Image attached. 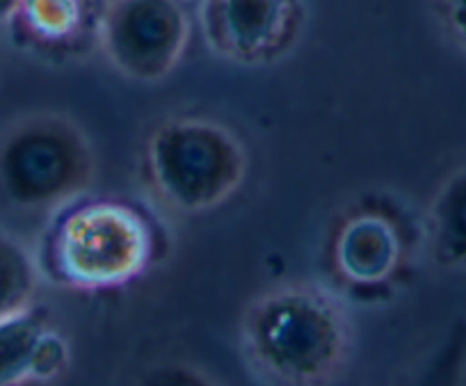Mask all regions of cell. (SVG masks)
<instances>
[{
  "mask_svg": "<svg viewBox=\"0 0 466 386\" xmlns=\"http://www.w3.org/2000/svg\"><path fill=\"white\" fill-rule=\"evenodd\" d=\"M238 343L266 386H336L357 350L348 300L318 281H284L245 304Z\"/></svg>",
  "mask_w": 466,
  "mask_h": 386,
  "instance_id": "6da1fadb",
  "label": "cell"
},
{
  "mask_svg": "<svg viewBox=\"0 0 466 386\" xmlns=\"http://www.w3.org/2000/svg\"><path fill=\"white\" fill-rule=\"evenodd\" d=\"M154 219L119 197H83L53 215L37 251L39 270L74 293L127 289L158 261Z\"/></svg>",
  "mask_w": 466,
  "mask_h": 386,
  "instance_id": "7a4b0ae2",
  "label": "cell"
},
{
  "mask_svg": "<svg viewBox=\"0 0 466 386\" xmlns=\"http://www.w3.org/2000/svg\"><path fill=\"white\" fill-rule=\"evenodd\" d=\"M142 172L165 208L195 218L219 210L243 190L249 151L224 121L174 115L147 136Z\"/></svg>",
  "mask_w": 466,
  "mask_h": 386,
  "instance_id": "3957f363",
  "label": "cell"
},
{
  "mask_svg": "<svg viewBox=\"0 0 466 386\" xmlns=\"http://www.w3.org/2000/svg\"><path fill=\"white\" fill-rule=\"evenodd\" d=\"M98 174L94 142L65 112L39 110L0 128V204L53 218L87 197Z\"/></svg>",
  "mask_w": 466,
  "mask_h": 386,
  "instance_id": "277c9868",
  "label": "cell"
},
{
  "mask_svg": "<svg viewBox=\"0 0 466 386\" xmlns=\"http://www.w3.org/2000/svg\"><path fill=\"white\" fill-rule=\"evenodd\" d=\"M416 231L387 192H366L336 213L327 231V268L348 298L380 300L398 289L414 259Z\"/></svg>",
  "mask_w": 466,
  "mask_h": 386,
  "instance_id": "5b68a950",
  "label": "cell"
},
{
  "mask_svg": "<svg viewBox=\"0 0 466 386\" xmlns=\"http://www.w3.org/2000/svg\"><path fill=\"white\" fill-rule=\"evenodd\" d=\"M195 16L186 0H107L98 25V48L127 80H167L186 57Z\"/></svg>",
  "mask_w": 466,
  "mask_h": 386,
  "instance_id": "8992f818",
  "label": "cell"
},
{
  "mask_svg": "<svg viewBox=\"0 0 466 386\" xmlns=\"http://www.w3.org/2000/svg\"><path fill=\"white\" fill-rule=\"evenodd\" d=\"M197 28L206 48L228 65L258 69L284 60L302 37L304 0H199Z\"/></svg>",
  "mask_w": 466,
  "mask_h": 386,
  "instance_id": "52a82bcc",
  "label": "cell"
},
{
  "mask_svg": "<svg viewBox=\"0 0 466 386\" xmlns=\"http://www.w3.org/2000/svg\"><path fill=\"white\" fill-rule=\"evenodd\" d=\"M71 361L69 336L42 304L0 320V386H51L69 372Z\"/></svg>",
  "mask_w": 466,
  "mask_h": 386,
  "instance_id": "ba28073f",
  "label": "cell"
},
{
  "mask_svg": "<svg viewBox=\"0 0 466 386\" xmlns=\"http://www.w3.org/2000/svg\"><path fill=\"white\" fill-rule=\"evenodd\" d=\"M107 0H21L12 28L21 44L46 57H71L98 44Z\"/></svg>",
  "mask_w": 466,
  "mask_h": 386,
  "instance_id": "9c48e42d",
  "label": "cell"
},
{
  "mask_svg": "<svg viewBox=\"0 0 466 386\" xmlns=\"http://www.w3.org/2000/svg\"><path fill=\"white\" fill-rule=\"evenodd\" d=\"M420 231L430 261L439 270L466 275V163L437 186Z\"/></svg>",
  "mask_w": 466,
  "mask_h": 386,
  "instance_id": "30bf717a",
  "label": "cell"
},
{
  "mask_svg": "<svg viewBox=\"0 0 466 386\" xmlns=\"http://www.w3.org/2000/svg\"><path fill=\"white\" fill-rule=\"evenodd\" d=\"M384 386H466V318L452 320Z\"/></svg>",
  "mask_w": 466,
  "mask_h": 386,
  "instance_id": "8fae6325",
  "label": "cell"
},
{
  "mask_svg": "<svg viewBox=\"0 0 466 386\" xmlns=\"http://www.w3.org/2000/svg\"><path fill=\"white\" fill-rule=\"evenodd\" d=\"M42 279L37 254L19 236L0 229V320L39 304Z\"/></svg>",
  "mask_w": 466,
  "mask_h": 386,
  "instance_id": "7c38bea8",
  "label": "cell"
},
{
  "mask_svg": "<svg viewBox=\"0 0 466 386\" xmlns=\"http://www.w3.org/2000/svg\"><path fill=\"white\" fill-rule=\"evenodd\" d=\"M136 386H224L206 368L190 359H156L137 375Z\"/></svg>",
  "mask_w": 466,
  "mask_h": 386,
  "instance_id": "4fadbf2b",
  "label": "cell"
},
{
  "mask_svg": "<svg viewBox=\"0 0 466 386\" xmlns=\"http://www.w3.org/2000/svg\"><path fill=\"white\" fill-rule=\"evenodd\" d=\"M434 7L452 42L466 51V0H434Z\"/></svg>",
  "mask_w": 466,
  "mask_h": 386,
  "instance_id": "5bb4252c",
  "label": "cell"
},
{
  "mask_svg": "<svg viewBox=\"0 0 466 386\" xmlns=\"http://www.w3.org/2000/svg\"><path fill=\"white\" fill-rule=\"evenodd\" d=\"M21 0H0V28H7L19 12Z\"/></svg>",
  "mask_w": 466,
  "mask_h": 386,
  "instance_id": "9a60e30c",
  "label": "cell"
}]
</instances>
